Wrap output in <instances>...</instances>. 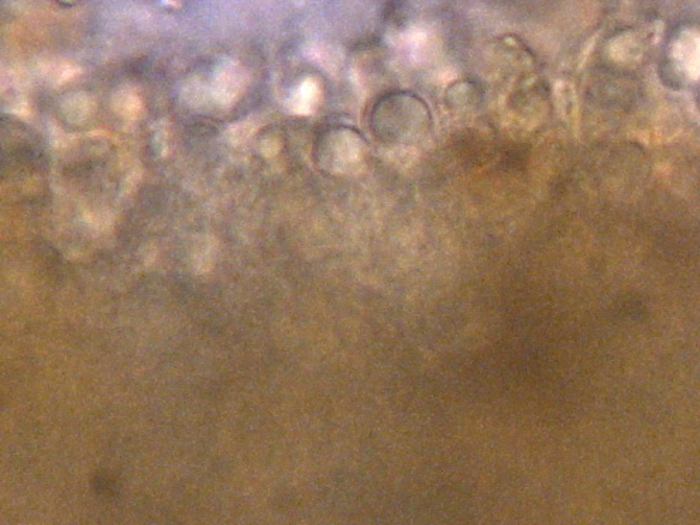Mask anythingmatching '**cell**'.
<instances>
[{
  "mask_svg": "<svg viewBox=\"0 0 700 525\" xmlns=\"http://www.w3.org/2000/svg\"><path fill=\"white\" fill-rule=\"evenodd\" d=\"M318 101V85L312 80H305L293 98L294 111L298 113H308L312 111Z\"/></svg>",
  "mask_w": 700,
  "mask_h": 525,
  "instance_id": "obj_2",
  "label": "cell"
},
{
  "mask_svg": "<svg viewBox=\"0 0 700 525\" xmlns=\"http://www.w3.org/2000/svg\"><path fill=\"white\" fill-rule=\"evenodd\" d=\"M244 88V74L239 65H225L215 79V94L222 104L233 102Z\"/></svg>",
  "mask_w": 700,
  "mask_h": 525,
  "instance_id": "obj_1",
  "label": "cell"
}]
</instances>
